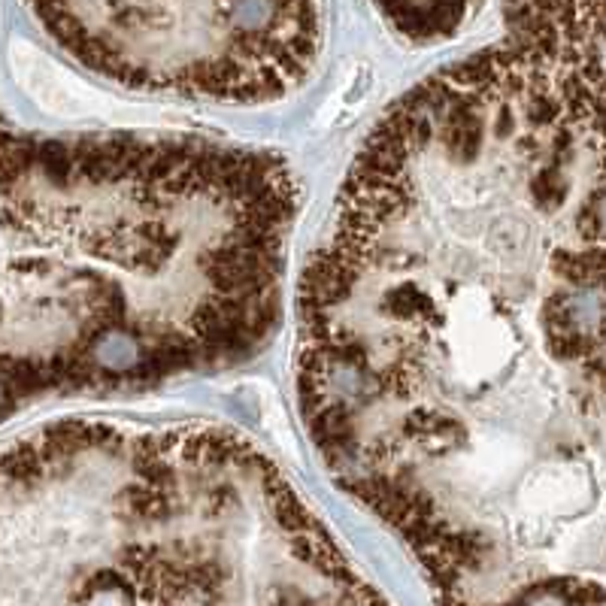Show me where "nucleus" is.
Returning <instances> with one entry per match:
<instances>
[{"label": "nucleus", "instance_id": "nucleus-1", "mask_svg": "<svg viewBox=\"0 0 606 606\" xmlns=\"http://www.w3.org/2000/svg\"><path fill=\"white\" fill-rule=\"evenodd\" d=\"M298 392L437 606H603L601 61L513 40L379 121L303 270Z\"/></svg>", "mask_w": 606, "mask_h": 606}, {"label": "nucleus", "instance_id": "nucleus-2", "mask_svg": "<svg viewBox=\"0 0 606 606\" xmlns=\"http://www.w3.org/2000/svg\"><path fill=\"white\" fill-rule=\"evenodd\" d=\"M294 213L291 173L264 149L0 118V421L255 352L279 318Z\"/></svg>", "mask_w": 606, "mask_h": 606}, {"label": "nucleus", "instance_id": "nucleus-3", "mask_svg": "<svg viewBox=\"0 0 606 606\" xmlns=\"http://www.w3.org/2000/svg\"><path fill=\"white\" fill-rule=\"evenodd\" d=\"M85 67L134 89L282 98L318 46V0H28Z\"/></svg>", "mask_w": 606, "mask_h": 606}, {"label": "nucleus", "instance_id": "nucleus-4", "mask_svg": "<svg viewBox=\"0 0 606 606\" xmlns=\"http://www.w3.org/2000/svg\"><path fill=\"white\" fill-rule=\"evenodd\" d=\"M507 15L516 43L601 61V0H507Z\"/></svg>", "mask_w": 606, "mask_h": 606}, {"label": "nucleus", "instance_id": "nucleus-5", "mask_svg": "<svg viewBox=\"0 0 606 606\" xmlns=\"http://www.w3.org/2000/svg\"><path fill=\"white\" fill-rule=\"evenodd\" d=\"M403 33L415 40H434L452 33L464 22L470 0H376Z\"/></svg>", "mask_w": 606, "mask_h": 606}]
</instances>
